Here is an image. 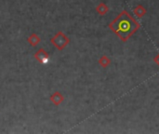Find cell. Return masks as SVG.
Instances as JSON below:
<instances>
[{
  "mask_svg": "<svg viewBox=\"0 0 159 134\" xmlns=\"http://www.w3.org/2000/svg\"><path fill=\"white\" fill-rule=\"evenodd\" d=\"M34 59L38 62H40V63H46L48 61V59H49V55H48V53L44 49H39L34 54Z\"/></svg>",
  "mask_w": 159,
  "mask_h": 134,
  "instance_id": "cell-3",
  "label": "cell"
},
{
  "mask_svg": "<svg viewBox=\"0 0 159 134\" xmlns=\"http://www.w3.org/2000/svg\"><path fill=\"white\" fill-rule=\"evenodd\" d=\"M133 13L135 16H137L138 18H143L146 13H147V9L143 6V5H138L134 9H133Z\"/></svg>",
  "mask_w": 159,
  "mask_h": 134,
  "instance_id": "cell-6",
  "label": "cell"
},
{
  "mask_svg": "<svg viewBox=\"0 0 159 134\" xmlns=\"http://www.w3.org/2000/svg\"><path fill=\"white\" fill-rule=\"evenodd\" d=\"M96 11H97V13L100 14L101 16H104V15L109 11V7H108V6H107L105 3L102 2V3H100V4L96 7Z\"/></svg>",
  "mask_w": 159,
  "mask_h": 134,
  "instance_id": "cell-7",
  "label": "cell"
},
{
  "mask_svg": "<svg viewBox=\"0 0 159 134\" xmlns=\"http://www.w3.org/2000/svg\"><path fill=\"white\" fill-rule=\"evenodd\" d=\"M108 27L122 42H127L141 28V24L129 12L124 9L108 24Z\"/></svg>",
  "mask_w": 159,
  "mask_h": 134,
  "instance_id": "cell-1",
  "label": "cell"
},
{
  "mask_svg": "<svg viewBox=\"0 0 159 134\" xmlns=\"http://www.w3.org/2000/svg\"><path fill=\"white\" fill-rule=\"evenodd\" d=\"M50 43L58 50H62L69 45L70 38L62 31H59L54 35L53 37L50 38Z\"/></svg>",
  "mask_w": 159,
  "mask_h": 134,
  "instance_id": "cell-2",
  "label": "cell"
},
{
  "mask_svg": "<svg viewBox=\"0 0 159 134\" xmlns=\"http://www.w3.org/2000/svg\"><path fill=\"white\" fill-rule=\"evenodd\" d=\"M64 101V96L58 90H56L51 96H50V102L56 105V106H59L62 102Z\"/></svg>",
  "mask_w": 159,
  "mask_h": 134,
  "instance_id": "cell-4",
  "label": "cell"
},
{
  "mask_svg": "<svg viewBox=\"0 0 159 134\" xmlns=\"http://www.w3.org/2000/svg\"><path fill=\"white\" fill-rule=\"evenodd\" d=\"M154 61H155V62H156V63H157V64L159 66V53L157 55V56H156V57H155V58H154Z\"/></svg>",
  "mask_w": 159,
  "mask_h": 134,
  "instance_id": "cell-9",
  "label": "cell"
},
{
  "mask_svg": "<svg viewBox=\"0 0 159 134\" xmlns=\"http://www.w3.org/2000/svg\"><path fill=\"white\" fill-rule=\"evenodd\" d=\"M99 64L102 67V68H107L110 64H111V59L109 57H107L106 55H102L99 61H98Z\"/></svg>",
  "mask_w": 159,
  "mask_h": 134,
  "instance_id": "cell-8",
  "label": "cell"
},
{
  "mask_svg": "<svg viewBox=\"0 0 159 134\" xmlns=\"http://www.w3.org/2000/svg\"><path fill=\"white\" fill-rule=\"evenodd\" d=\"M40 41H41V38L36 35V34H34V33H33L31 35H29L28 36V38H27V42L30 44V46H32V47H35V46H37L39 43H40Z\"/></svg>",
  "mask_w": 159,
  "mask_h": 134,
  "instance_id": "cell-5",
  "label": "cell"
}]
</instances>
